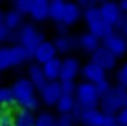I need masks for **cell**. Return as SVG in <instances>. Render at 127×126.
I'll list each match as a JSON object with an SVG mask.
<instances>
[{
  "instance_id": "obj_30",
  "label": "cell",
  "mask_w": 127,
  "mask_h": 126,
  "mask_svg": "<svg viewBox=\"0 0 127 126\" xmlns=\"http://www.w3.org/2000/svg\"><path fill=\"white\" fill-rule=\"evenodd\" d=\"M32 4H33V0H16L13 3L14 9L22 15L30 14Z\"/></svg>"
},
{
  "instance_id": "obj_8",
  "label": "cell",
  "mask_w": 127,
  "mask_h": 126,
  "mask_svg": "<svg viewBox=\"0 0 127 126\" xmlns=\"http://www.w3.org/2000/svg\"><path fill=\"white\" fill-rule=\"evenodd\" d=\"M102 18L105 23L112 26L113 28L118 23L121 15L123 14L122 10L120 8V5L113 1H106L103 2L100 6Z\"/></svg>"
},
{
  "instance_id": "obj_3",
  "label": "cell",
  "mask_w": 127,
  "mask_h": 126,
  "mask_svg": "<svg viewBox=\"0 0 127 126\" xmlns=\"http://www.w3.org/2000/svg\"><path fill=\"white\" fill-rule=\"evenodd\" d=\"M127 94V91L120 88L114 87L112 90L101 98L100 109L105 115H113L116 116L124 108V99Z\"/></svg>"
},
{
  "instance_id": "obj_4",
  "label": "cell",
  "mask_w": 127,
  "mask_h": 126,
  "mask_svg": "<svg viewBox=\"0 0 127 126\" xmlns=\"http://www.w3.org/2000/svg\"><path fill=\"white\" fill-rule=\"evenodd\" d=\"M75 100L76 104L79 105L83 110H93L100 107L101 98L97 93L96 86L84 81L77 86Z\"/></svg>"
},
{
  "instance_id": "obj_13",
  "label": "cell",
  "mask_w": 127,
  "mask_h": 126,
  "mask_svg": "<svg viewBox=\"0 0 127 126\" xmlns=\"http://www.w3.org/2000/svg\"><path fill=\"white\" fill-rule=\"evenodd\" d=\"M49 4L47 0H33L30 15L35 22L42 23L49 18Z\"/></svg>"
},
{
  "instance_id": "obj_9",
  "label": "cell",
  "mask_w": 127,
  "mask_h": 126,
  "mask_svg": "<svg viewBox=\"0 0 127 126\" xmlns=\"http://www.w3.org/2000/svg\"><path fill=\"white\" fill-rule=\"evenodd\" d=\"M80 71L79 61L74 57H67L62 60L60 81H74Z\"/></svg>"
},
{
  "instance_id": "obj_33",
  "label": "cell",
  "mask_w": 127,
  "mask_h": 126,
  "mask_svg": "<svg viewBox=\"0 0 127 126\" xmlns=\"http://www.w3.org/2000/svg\"><path fill=\"white\" fill-rule=\"evenodd\" d=\"M60 82H61L62 96L75 97L77 86L74 83V81H60Z\"/></svg>"
},
{
  "instance_id": "obj_40",
  "label": "cell",
  "mask_w": 127,
  "mask_h": 126,
  "mask_svg": "<svg viewBox=\"0 0 127 126\" xmlns=\"http://www.w3.org/2000/svg\"><path fill=\"white\" fill-rule=\"evenodd\" d=\"M119 5H120V8L122 10V12L127 14V0H122Z\"/></svg>"
},
{
  "instance_id": "obj_22",
  "label": "cell",
  "mask_w": 127,
  "mask_h": 126,
  "mask_svg": "<svg viewBox=\"0 0 127 126\" xmlns=\"http://www.w3.org/2000/svg\"><path fill=\"white\" fill-rule=\"evenodd\" d=\"M3 24L11 32H17L23 26V15L15 9H11L5 13Z\"/></svg>"
},
{
  "instance_id": "obj_44",
  "label": "cell",
  "mask_w": 127,
  "mask_h": 126,
  "mask_svg": "<svg viewBox=\"0 0 127 126\" xmlns=\"http://www.w3.org/2000/svg\"><path fill=\"white\" fill-rule=\"evenodd\" d=\"M114 126H121V125H120V124H118V123H117V124H115V125H114Z\"/></svg>"
},
{
  "instance_id": "obj_26",
  "label": "cell",
  "mask_w": 127,
  "mask_h": 126,
  "mask_svg": "<svg viewBox=\"0 0 127 126\" xmlns=\"http://www.w3.org/2000/svg\"><path fill=\"white\" fill-rule=\"evenodd\" d=\"M83 15H84V19L89 26L97 24L101 20H103L102 18V14H101V10L100 7H98L97 5H94L92 7H89L88 9L83 10Z\"/></svg>"
},
{
  "instance_id": "obj_17",
  "label": "cell",
  "mask_w": 127,
  "mask_h": 126,
  "mask_svg": "<svg viewBox=\"0 0 127 126\" xmlns=\"http://www.w3.org/2000/svg\"><path fill=\"white\" fill-rule=\"evenodd\" d=\"M78 47L81 48L83 51L93 54L97 49L101 47L100 39L91 34L90 32L89 33H84L78 38Z\"/></svg>"
},
{
  "instance_id": "obj_32",
  "label": "cell",
  "mask_w": 127,
  "mask_h": 126,
  "mask_svg": "<svg viewBox=\"0 0 127 126\" xmlns=\"http://www.w3.org/2000/svg\"><path fill=\"white\" fill-rule=\"evenodd\" d=\"M6 41H16V32H11L4 24L0 25V43Z\"/></svg>"
},
{
  "instance_id": "obj_35",
  "label": "cell",
  "mask_w": 127,
  "mask_h": 126,
  "mask_svg": "<svg viewBox=\"0 0 127 126\" xmlns=\"http://www.w3.org/2000/svg\"><path fill=\"white\" fill-rule=\"evenodd\" d=\"M95 86H96L97 93H98L100 98H103L104 96H106V94H107L113 88L111 86V83L107 79L102 80V81H100L99 83H97V85H95Z\"/></svg>"
},
{
  "instance_id": "obj_1",
  "label": "cell",
  "mask_w": 127,
  "mask_h": 126,
  "mask_svg": "<svg viewBox=\"0 0 127 126\" xmlns=\"http://www.w3.org/2000/svg\"><path fill=\"white\" fill-rule=\"evenodd\" d=\"M11 89L16 104L19 105L20 108L33 111L39 107L40 101L36 94V88L29 78H18L17 80H15Z\"/></svg>"
},
{
  "instance_id": "obj_42",
  "label": "cell",
  "mask_w": 127,
  "mask_h": 126,
  "mask_svg": "<svg viewBox=\"0 0 127 126\" xmlns=\"http://www.w3.org/2000/svg\"><path fill=\"white\" fill-rule=\"evenodd\" d=\"M3 19H4V15L1 13V11H0V25L3 24Z\"/></svg>"
},
{
  "instance_id": "obj_31",
  "label": "cell",
  "mask_w": 127,
  "mask_h": 126,
  "mask_svg": "<svg viewBox=\"0 0 127 126\" xmlns=\"http://www.w3.org/2000/svg\"><path fill=\"white\" fill-rule=\"evenodd\" d=\"M76 123H78V121L72 113L60 114L57 118L58 126H75Z\"/></svg>"
},
{
  "instance_id": "obj_38",
  "label": "cell",
  "mask_w": 127,
  "mask_h": 126,
  "mask_svg": "<svg viewBox=\"0 0 127 126\" xmlns=\"http://www.w3.org/2000/svg\"><path fill=\"white\" fill-rule=\"evenodd\" d=\"M115 124H117L116 116H113V115H105L104 126H114Z\"/></svg>"
},
{
  "instance_id": "obj_24",
  "label": "cell",
  "mask_w": 127,
  "mask_h": 126,
  "mask_svg": "<svg viewBox=\"0 0 127 126\" xmlns=\"http://www.w3.org/2000/svg\"><path fill=\"white\" fill-rule=\"evenodd\" d=\"M16 104L12 89L0 87V109H10Z\"/></svg>"
},
{
  "instance_id": "obj_16",
  "label": "cell",
  "mask_w": 127,
  "mask_h": 126,
  "mask_svg": "<svg viewBox=\"0 0 127 126\" xmlns=\"http://www.w3.org/2000/svg\"><path fill=\"white\" fill-rule=\"evenodd\" d=\"M61 64H62V60L58 57H55L42 65L44 74L48 81H56L59 79L60 71H61Z\"/></svg>"
},
{
  "instance_id": "obj_15",
  "label": "cell",
  "mask_w": 127,
  "mask_h": 126,
  "mask_svg": "<svg viewBox=\"0 0 127 126\" xmlns=\"http://www.w3.org/2000/svg\"><path fill=\"white\" fill-rule=\"evenodd\" d=\"M53 43H54L56 47L57 53L67 54L71 50H74L78 47V39L67 35V36L57 37Z\"/></svg>"
},
{
  "instance_id": "obj_28",
  "label": "cell",
  "mask_w": 127,
  "mask_h": 126,
  "mask_svg": "<svg viewBox=\"0 0 127 126\" xmlns=\"http://www.w3.org/2000/svg\"><path fill=\"white\" fill-rule=\"evenodd\" d=\"M35 126H58L57 118L49 112H41L36 116Z\"/></svg>"
},
{
  "instance_id": "obj_5",
  "label": "cell",
  "mask_w": 127,
  "mask_h": 126,
  "mask_svg": "<svg viewBox=\"0 0 127 126\" xmlns=\"http://www.w3.org/2000/svg\"><path fill=\"white\" fill-rule=\"evenodd\" d=\"M102 42H103L102 46L105 47L107 50H109L116 58L122 57L123 55L126 54L127 39L123 35L114 32L112 35L104 39Z\"/></svg>"
},
{
  "instance_id": "obj_14",
  "label": "cell",
  "mask_w": 127,
  "mask_h": 126,
  "mask_svg": "<svg viewBox=\"0 0 127 126\" xmlns=\"http://www.w3.org/2000/svg\"><path fill=\"white\" fill-rule=\"evenodd\" d=\"M29 79L32 81V83L38 91L43 90L48 83L43 68L39 64H32L29 67Z\"/></svg>"
},
{
  "instance_id": "obj_10",
  "label": "cell",
  "mask_w": 127,
  "mask_h": 126,
  "mask_svg": "<svg viewBox=\"0 0 127 126\" xmlns=\"http://www.w3.org/2000/svg\"><path fill=\"white\" fill-rule=\"evenodd\" d=\"M57 50L54 45V43L51 41H44L42 44L39 45V47L36 49L34 53V58L37 61V63L40 64H45L46 62L52 60L53 58L56 57Z\"/></svg>"
},
{
  "instance_id": "obj_25",
  "label": "cell",
  "mask_w": 127,
  "mask_h": 126,
  "mask_svg": "<svg viewBox=\"0 0 127 126\" xmlns=\"http://www.w3.org/2000/svg\"><path fill=\"white\" fill-rule=\"evenodd\" d=\"M76 105L75 97H69V96H62L58 103L56 104V108L59 114H67L72 113Z\"/></svg>"
},
{
  "instance_id": "obj_19",
  "label": "cell",
  "mask_w": 127,
  "mask_h": 126,
  "mask_svg": "<svg viewBox=\"0 0 127 126\" xmlns=\"http://www.w3.org/2000/svg\"><path fill=\"white\" fill-rule=\"evenodd\" d=\"M66 2L62 0H52L49 4V18H51L53 22L59 24L63 22L65 12Z\"/></svg>"
},
{
  "instance_id": "obj_12",
  "label": "cell",
  "mask_w": 127,
  "mask_h": 126,
  "mask_svg": "<svg viewBox=\"0 0 127 126\" xmlns=\"http://www.w3.org/2000/svg\"><path fill=\"white\" fill-rule=\"evenodd\" d=\"M105 114L99 109L84 110L79 119L82 126H104Z\"/></svg>"
},
{
  "instance_id": "obj_11",
  "label": "cell",
  "mask_w": 127,
  "mask_h": 126,
  "mask_svg": "<svg viewBox=\"0 0 127 126\" xmlns=\"http://www.w3.org/2000/svg\"><path fill=\"white\" fill-rule=\"evenodd\" d=\"M81 74L88 82L97 85L106 79V71L94 62H89L81 68Z\"/></svg>"
},
{
  "instance_id": "obj_6",
  "label": "cell",
  "mask_w": 127,
  "mask_h": 126,
  "mask_svg": "<svg viewBox=\"0 0 127 126\" xmlns=\"http://www.w3.org/2000/svg\"><path fill=\"white\" fill-rule=\"evenodd\" d=\"M41 99L43 103L47 106H56L59 99L62 97L61 92V82L56 81H48L43 90L40 91Z\"/></svg>"
},
{
  "instance_id": "obj_41",
  "label": "cell",
  "mask_w": 127,
  "mask_h": 126,
  "mask_svg": "<svg viewBox=\"0 0 127 126\" xmlns=\"http://www.w3.org/2000/svg\"><path fill=\"white\" fill-rule=\"evenodd\" d=\"M119 34L123 35V36H124V37H125V38L127 39V24H126V25L124 26V28L122 29V31L120 32V33H119Z\"/></svg>"
},
{
  "instance_id": "obj_39",
  "label": "cell",
  "mask_w": 127,
  "mask_h": 126,
  "mask_svg": "<svg viewBox=\"0 0 127 126\" xmlns=\"http://www.w3.org/2000/svg\"><path fill=\"white\" fill-rule=\"evenodd\" d=\"M78 5L80 8H83V10H86L89 7L96 5V3H95V1H90V0H81V1H78Z\"/></svg>"
},
{
  "instance_id": "obj_27",
  "label": "cell",
  "mask_w": 127,
  "mask_h": 126,
  "mask_svg": "<svg viewBox=\"0 0 127 126\" xmlns=\"http://www.w3.org/2000/svg\"><path fill=\"white\" fill-rule=\"evenodd\" d=\"M13 66L10 47H0V72Z\"/></svg>"
},
{
  "instance_id": "obj_37",
  "label": "cell",
  "mask_w": 127,
  "mask_h": 126,
  "mask_svg": "<svg viewBox=\"0 0 127 126\" xmlns=\"http://www.w3.org/2000/svg\"><path fill=\"white\" fill-rule=\"evenodd\" d=\"M56 33H57L58 37L67 36L68 35V27L66 25H64L63 23L56 24Z\"/></svg>"
},
{
  "instance_id": "obj_29",
  "label": "cell",
  "mask_w": 127,
  "mask_h": 126,
  "mask_svg": "<svg viewBox=\"0 0 127 126\" xmlns=\"http://www.w3.org/2000/svg\"><path fill=\"white\" fill-rule=\"evenodd\" d=\"M0 126H14V113L10 109H0Z\"/></svg>"
},
{
  "instance_id": "obj_2",
  "label": "cell",
  "mask_w": 127,
  "mask_h": 126,
  "mask_svg": "<svg viewBox=\"0 0 127 126\" xmlns=\"http://www.w3.org/2000/svg\"><path fill=\"white\" fill-rule=\"evenodd\" d=\"M16 37L18 44L26 48L32 57L34 56V53L39 45L45 41L44 34L38 31L36 27L32 24L23 25L16 32Z\"/></svg>"
},
{
  "instance_id": "obj_36",
  "label": "cell",
  "mask_w": 127,
  "mask_h": 126,
  "mask_svg": "<svg viewBox=\"0 0 127 126\" xmlns=\"http://www.w3.org/2000/svg\"><path fill=\"white\" fill-rule=\"evenodd\" d=\"M117 123L121 126H127V108H123L117 115H116Z\"/></svg>"
},
{
  "instance_id": "obj_21",
  "label": "cell",
  "mask_w": 127,
  "mask_h": 126,
  "mask_svg": "<svg viewBox=\"0 0 127 126\" xmlns=\"http://www.w3.org/2000/svg\"><path fill=\"white\" fill-rule=\"evenodd\" d=\"M89 29H90L91 34L96 36L98 39H100L102 41L107 37H109L110 35H112L115 32V29L112 26L108 25L107 23H105L104 20H101V22H99L97 24L89 26Z\"/></svg>"
},
{
  "instance_id": "obj_23",
  "label": "cell",
  "mask_w": 127,
  "mask_h": 126,
  "mask_svg": "<svg viewBox=\"0 0 127 126\" xmlns=\"http://www.w3.org/2000/svg\"><path fill=\"white\" fill-rule=\"evenodd\" d=\"M10 49H11V59L13 66L22 65L26 61H28V59L32 58L31 54L27 51V49L19 44L10 47Z\"/></svg>"
},
{
  "instance_id": "obj_34",
  "label": "cell",
  "mask_w": 127,
  "mask_h": 126,
  "mask_svg": "<svg viewBox=\"0 0 127 126\" xmlns=\"http://www.w3.org/2000/svg\"><path fill=\"white\" fill-rule=\"evenodd\" d=\"M116 80H117L118 87L127 91V62L117 72V74H116Z\"/></svg>"
},
{
  "instance_id": "obj_43",
  "label": "cell",
  "mask_w": 127,
  "mask_h": 126,
  "mask_svg": "<svg viewBox=\"0 0 127 126\" xmlns=\"http://www.w3.org/2000/svg\"><path fill=\"white\" fill-rule=\"evenodd\" d=\"M124 108H127V94H126V97L124 99Z\"/></svg>"
},
{
  "instance_id": "obj_18",
  "label": "cell",
  "mask_w": 127,
  "mask_h": 126,
  "mask_svg": "<svg viewBox=\"0 0 127 126\" xmlns=\"http://www.w3.org/2000/svg\"><path fill=\"white\" fill-rule=\"evenodd\" d=\"M36 116L33 111L19 108L14 113V126H35Z\"/></svg>"
},
{
  "instance_id": "obj_20",
  "label": "cell",
  "mask_w": 127,
  "mask_h": 126,
  "mask_svg": "<svg viewBox=\"0 0 127 126\" xmlns=\"http://www.w3.org/2000/svg\"><path fill=\"white\" fill-rule=\"evenodd\" d=\"M80 15H81V8L79 7L78 4L73 2H66L64 17H63L62 23L66 25L67 27L72 26L79 19Z\"/></svg>"
},
{
  "instance_id": "obj_7",
  "label": "cell",
  "mask_w": 127,
  "mask_h": 126,
  "mask_svg": "<svg viewBox=\"0 0 127 126\" xmlns=\"http://www.w3.org/2000/svg\"><path fill=\"white\" fill-rule=\"evenodd\" d=\"M116 59L117 58L103 46H101L92 54V62L96 63L105 71H110L115 68L116 64H117Z\"/></svg>"
}]
</instances>
